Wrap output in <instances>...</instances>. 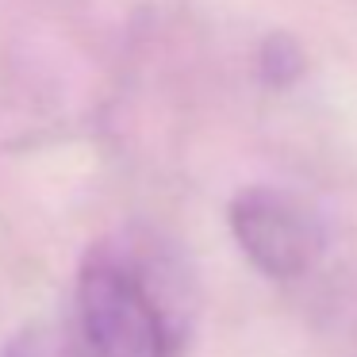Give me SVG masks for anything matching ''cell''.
I'll return each mask as SVG.
<instances>
[{
  "label": "cell",
  "instance_id": "obj_1",
  "mask_svg": "<svg viewBox=\"0 0 357 357\" xmlns=\"http://www.w3.org/2000/svg\"><path fill=\"white\" fill-rule=\"evenodd\" d=\"M77 307L96 357H169V323L131 265L93 257L81 273Z\"/></svg>",
  "mask_w": 357,
  "mask_h": 357
},
{
  "label": "cell",
  "instance_id": "obj_2",
  "mask_svg": "<svg viewBox=\"0 0 357 357\" xmlns=\"http://www.w3.org/2000/svg\"><path fill=\"white\" fill-rule=\"evenodd\" d=\"M231 231L242 254L261 273L292 280L323 254V227L296 196L277 188H246L231 200Z\"/></svg>",
  "mask_w": 357,
  "mask_h": 357
},
{
  "label": "cell",
  "instance_id": "obj_3",
  "mask_svg": "<svg viewBox=\"0 0 357 357\" xmlns=\"http://www.w3.org/2000/svg\"><path fill=\"white\" fill-rule=\"evenodd\" d=\"M257 66H261V77L269 81V85H292L303 73V50H300V43H292L288 35H269L265 47H261Z\"/></svg>",
  "mask_w": 357,
  "mask_h": 357
},
{
  "label": "cell",
  "instance_id": "obj_4",
  "mask_svg": "<svg viewBox=\"0 0 357 357\" xmlns=\"http://www.w3.org/2000/svg\"><path fill=\"white\" fill-rule=\"evenodd\" d=\"M4 357H66V342L50 326H27L4 346Z\"/></svg>",
  "mask_w": 357,
  "mask_h": 357
}]
</instances>
